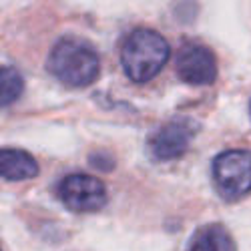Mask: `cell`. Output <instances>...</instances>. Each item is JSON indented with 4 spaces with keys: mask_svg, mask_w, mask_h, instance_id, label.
<instances>
[{
    "mask_svg": "<svg viewBox=\"0 0 251 251\" xmlns=\"http://www.w3.org/2000/svg\"><path fill=\"white\" fill-rule=\"evenodd\" d=\"M47 69L67 87H89L99 76L100 60L95 47L87 40L65 36L52 47Z\"/></svg>",
    "mask_w": 251,
    "mask_h": 251,
    "instance_id": "obj_1",
    "label": "cell"
},
{
    "mask_svg": "<svg viewBox=\"0 0 251 251\" xmlns=\"http://www.w3.org/2000/svg\"><path fill=\"white\" fill-rule=\"evenodd\" d=\"M169 45L153 28H135L121 47V67L133 82H147L169 60Z\"/></svg>",
    "mask_w": 251,
    "mask_h": 251,
    "instance_id": "obj_2",
    "label": "cell"
},
{
    "mask_svg": "<svg viewBox=\"0 0 251 251\" xmlns=\"http://www.w3.org/2000/svg\"><path fill=\"white\" fill-rule=\"evenodd\" d=\"M213 183L225 199H237L251 191V151L229 149L213 159Z\"/></svg>",
    "mask_w": 251,
    "mask_h": 251,
    "instance_id": "obj_3",
    "label": "cell"
},
{
    "mask_svg": "<svg viewBox=\"0 0 251 251\" xmlns=\"http://www.w3.org/2000/svg\"><path fill=\"white\" fill-rule=\"evenodd\" d=\"M58 199L69 211L93 213L107 203V189L102 181L93 175L73 173L58 183Z\"/></svg>",
    "mask_w": 251,
    "mask_h": 251,
    "instance_id": "obj_4",
    "label": "cell"
},
{
    "mask_svg": "<svg viewBox=\"0 0 251 251\" xmlns=\"http://www.w3.org/2000/svg\"><path fill=\"white\" fill-rule=\"evenodd\" d=\"M197 129H199L197 123L189 117H177L167 121L149 139L147 147L151 157L157 161H171L181 157L189 149Z\"/></svg>",
    "mask_w": 251,
    "mask_h": 251,
    "instance_id": "obj_5",
    "label": "cell"
},
{
    "mask_svg": "<svg viewBox=\"0 0 251 251\" xmlns=\"http://www.w3.org/2000/svg\"><path fill=\"white\" fill-rule=\"evenodd\" d=\"M177 75L187 85H211L217 78L213 50L201 43H185L177 52Z\"/></svg>",
    "mask_w": 251,
    "mask_h": 251,
    "instance_id": "obj_6",
    "label": "cell"
},
{
    "mask_svg": "<svg viewBox=\"0 0 251 251\" xmlns=\"http://www.w3.org/2000/svg\"><path fill=\"white\" fill-rule=\"evenodd\" d=\"M187 251H237L235 241L221 223H207L195 229Z\"/></svg>",
    "mask_w": 251,
    "mask_h": 251,
    "instance_id": "obj_7",
    "label": "cell"
},
{
    "mask_svg": "<svg viewBox=\"0 0 251 251\" xmlns=\"http://www.w3.org/2000/svg\"><path fill=\"white\" fill-rule=\"evenodd\" d=\"M0 173L6 181H25L38 175L36 159L20 149H2L0 151Z\"/></svg>",
    "mask_w": 251,
    "mask_h": 251,
    "instance_id": "obj_8",
    "label": "cell"
},
{
    "mask_svg": "<svg viewBox=\"0 0 251 251\" xmlns=\"http://www.w3.org/2000/svg\"><path fill=\"white\" fill-rule=\"evenodd\" d=\"M23 89H25V78L20 75V71L14 67H2V73H0V102H2V107L12 104L23 95Z\"/></svg>",
    "mask_w": 251,
    "mask_h": 251,
    "instance_id": "obj_9",
    "label": "cell"
},
{
    "mask_svg": "<svg viewBox=\"0 0 251 251\" xmlns=\"http://www.w3.org/2000/svg\"><path fill=\"white\" fill-rule=\"evenodd\" d=\"M249 113H251V104H249Z\"/></svg>",
    "mask_w": 251,
    "mask_h": 251,
    "instance_id": "obj_10",
    "label": "cell"
}]
</instances>
